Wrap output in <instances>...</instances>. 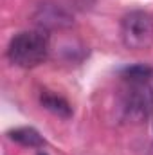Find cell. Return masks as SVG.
Wrapping results in <instances>:
<instances>
[{
	"instance_id": "obj_2",
	"label": "cell",
	"mask_w": 153,
	"mask_h": 155,
	"mask_svg": "<svg viewBox=\"0 0 153 155\" xmlns=\"http://www.w3.org/2000/svg\"><path fill=\"white\" fill-rule=\"evenodd\" d=\"M121 40L132 51L150 49L153 45V15L142 9L126 13L121 20Z\"/></svg>"
},
{
	"instance_id": "obj_1",
	"label": "cell",
	"mask_w": 153,
	"mask_h": 155,
	"mask_svg": "<svg viewBox=\"0 0 153 155\" xmlns=\"http://www.w3.org/2000/svg\"><path fill=\"white\" fill-rule=\"evenodd\" d=\"M50 43L47 31H22L15 35L7 45V60L22 69L38 67L49 58Z\"/></svg>"
},
{
	"instance_id": "obj_4",
	"label": "cell",
	"mask_w": 153,
	"mask_h": 155,
	"mask_svg": "<svg viewBox=\"0 0 153 155\" xmlns=\"http://www.w3.org/2000/svg\"><path fill=\"white\" fill-rule=\"evenodd\" d=\"M33 22L41 31H61L74 24V16L69 9L56 2H41L33 13Z\"/></svg>"
},
{
	"instance_id": "obj_7",
	"label": "cell",
	"mask_w": 153,
	"mask_h": 155,
	"mask_svg": "<svg viewBox=\"0 0 153 155\" xmlns=\"http://www.w3.org/2000/svg\"><path fill=\"white\" fill-rule=\"evenodd\" d=\"M121 74L130 83H144L151 78L153 69L148 65H132V67H126Z\"/></svg>"
},
{
	"instance_id": "obj_5",
	"label": "cell",
	"mask_w": 153,
	"mask_h": 155,
	"mask_svg": "<svg viewBox=\"0 0 153 155\" xmlns=\"http://www.w3.org/2000/svg\"><path fill=\"white\" fill-rule=\"evenodd\" d=\"M7 137H9L13 143H16V144H20V146H25V148H40V146L45 144L43 137L40 135L34 128H31V126L13 128V130L7 132Z\"/></svg>"
},
{
	"instance_id": "obj_6",
	"label": "cell",
	"mask_w": 153,
	"mask_h": 155,
	"mask_svg": "<svg viewBox=\"0 0 153 155\" xmlns=\"http://www.w3.org/2000/svg\"><path fill=\"white\" fill-rule=\"evenodd\" d=\"M40 103H41V107L45 110H49L50 114H54V116H58V117L69 119V117L72 116V107L61 96H56V94H50V92H43L40 96Z\"/></svg>"
},
{
	"instance_id": "obj_8",
	"label": "cell",
	"mask_w": 153,
	"mask_h": 155,
	"mask_svg": "<svg viewBox=\"0 0 153 155\" xmlns=\"http://www.w3.org/2000/svg\"><path fill=\"white\" fill-rule=\"evenodd\" d=\"M38 155H47V153H38Z\"/></svg>"
},
{
	"instance_id": "obj_3",
	"label": "cell",
	"mask_w": 153,
	"mask_h": 155,
	"mask_svg": "<svg viewBox=\"0 0 153 155\" xmlns=\"http://www.w3.org/2000/svg\"><path fill=\"white\" fill-rule=\"evenodd\" d=\"M122 112L124 117L135 123L148 119L153 112V90L144 83H130L124 97H122Z\"/></svg>"
}]
</instances>
